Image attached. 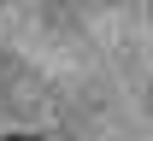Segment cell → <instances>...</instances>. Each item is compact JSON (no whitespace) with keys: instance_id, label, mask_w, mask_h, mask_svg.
<instances>
[{"instance_id":"6da1fadb","label":"cell","mask_w":153,"mask_h":141,"mask_svg":"<svg viewBox=\"0 0 153 141\" xmlns=\"http://www.w3.org/2000/svg\"><path fill=\"white\" fill-rule=\"evenodd\" d=\"M0 141H41V135H0Z\"/></svg>"}]
</instances>
